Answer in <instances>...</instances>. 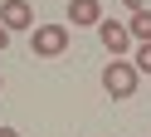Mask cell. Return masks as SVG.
I'll return each instance as SVG.
<instances>
[{
	"label": "cell",
	"mask_w": 151,
	"mask_h": 137,
	"mask_svg": "<svg viewBox=\"0 0 151 137\" xmlns=\"http://www.w3.org/2000/svg\"><path fill=\"white\" fill-rule=\"evenodd\" d=\"M98 34H102V44H107V54H112V59H122V54L132 49V29L122 25V20H107V15H102Z\"/></svg>",
	"instance_id": "3957f363"
},
{
	"label": "cell",
	"mask_w": 151,
	"mask_h": 137,
	"mask_svg": "<svg viewBox=\"0 0 151 137\" xmlns=\"http://www.w3.org/2000/svg\"><path fill=\"white\" fill-rule=\"evenodd\" d=\"M137 64H132V59H112L107 68H102V93L107 98H132L137 93Z\"/></svg>",
	"instance_id": "6da1fadb"
},
{
	"label": "cell",
	"mask_w": 151,
	"mask_h": 137,
	"mask_svg": "<svg viewBox=\"0 0 151 137\" xmlns=\"http://www.w3.org/2000/svg\"><path fill=\"white\" fill-rule=\"evenodd\" d=\"M132 64H137V74H151V44H141L137 54H132Z\"/></svg>",
	"instance_id": "52a82bcc"
},
{
	"label": "cell",
	"mask_w": 151,
	"mask_h": 137,
	"mask_svg": "<svg viewBox=\"0 0 151 137\" xmlns=\"http://www.w3.org/2000/svg\"><path fill=\"white\" fill-rule=\"evenodd\" d=\"M122 5H127V10H132V15H137V10H146V5H141V0H122Z\"/></svg>",
	"instance_id": "9c48e42d"
},
{
	"label": "cell",
	"mask_w": 151,
	"mask_h": 137,
	"mask_svg": "<svg viewBox=\"0 0 151 137\" xmlns=\"http://www.w3.org/2000/svg\"><path fill=\"white\" fill-rule=\"evenodd\" d=\"M0 137H20V132H15V127H0Z\"/></svg>",
	"instance_id": "30bf717a"
},
{
	"label": "cell",
	"mask_w": 151,
	"mask_h": 137,
	"mask_svg": "<svg viewBox=\"0 0 151 137\" xmlns=\"http://www.w3.org/2000/svg\"><path fill=\"white\" fill-rule=\"evenodd\" d=\"M68 39H73V29H63V25H34L29 29V49L39 59H59L68 49Z\"/></svg>",
	"instance_id": "7a4b0ae2"
},
{
	"label": "cell",
	"mask_w": 151,
	"mask_h": 137,
	"mask_svg": "<svg viewBox=\"0 0 151 137\" xmlns=\"http://www.w3.org/2000/svg\"><path fill=\"white\" fill-rule=\"evenodd\" d=\"M0 25H5V29H34L29 0H5V5H0Z\"/></svg>",
	"instance_id": "277c9868"
},
{
	"label": "cell",
	"mask_w": 151,
	"mask_h": 137,
	"mask_svg": "<svg viewBox=\"0 0 151 137\" xmlns=\"http://www.w3.org/2000/svg\"><path fill=\"white\" fill-rule=\"evenodd\" d=\"M127 29H132V39H141V44H151V10H137V15L127 20Z\"/></svg>",
	"instance_id": "8992f818"
},
{
	"label": "cell",
	"mask_w": 151,
	"mask_h": 137,
	"mask_svg": "<svg viewBox=\"0 0 151 137\" xmlns=\"http://www.w3.org/2000/svg\"><path fill=\"white\" fill-rule=\"evenodd\" d=\"M68 20H73V29L102 25V5H98V0H68Z\"/></svg>",
	"instance_id": "5b68a950"
},
{
	"label": "cell",
	"mask_w": 151,
	"mask_h": 137,
	"mask_svg": "<svg viewBox=\"0 0 151 137\" xmlns=\"http://www.w3.org/2000/svg\"><path fill=\"white\" fill-rule=\"evenodd\" d=\"M0 88H5V78H0Z\"/></svg>",
	"instance_id": "8fae6325"
},
{
	"label": "cell",
	"mask_w": 151,
	"mask_h": 137,
	"mask_svg": "<svg viewBox=\"0 0 151 137\" xmlns=\"http://www.w3.org/2000/svg\"><path fill=\"white\" fill-rule=\"evenodd\" d=\"M0 49H10V29H5V25H0Z\"/></svg>",
	"instance_id": "ba28073f"
}]
</instances>
